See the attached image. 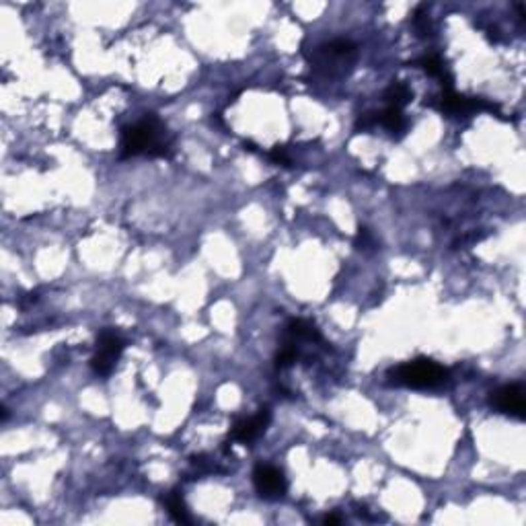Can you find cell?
Returning a JSON list of instances; mask_svg holds the SVG:
<instances>
[{
    "label": "cell",
    "mask_w": 526,
    "mask_h": 526,
    "mask_svg": "<svg viewBox=\"0 0 526 526\" xmlns=\"http://www.w3.org/2000/svg\"><path fill=\"white\" fill-rule=\"evenodd\" d=\"M169 140H167V128L161 124L159 117L153 113L146 115L144 119L136 121L134 126L124 128L121 132V157H138V155H148V157H169Z\"/></svg>",
    "instance_id": "6da1fadb"
},
{
    "label": "cell",
    "mask_w": 526,
    "mask_h": 526,
    "mask_svg": "<svg viewBox=\"0 0 526 526\" xmlns=\"http://www.w3.org/2000/svg\"><path fill=\"white\" fill-rule=\"evenodd\" d=\"M448 372L438 362L428 358H418L405 364H399L389 372L391 382L409 387V389H436L446 380Z\"/></svg>",
    "instance_id": "7a4b0ae2"
},
{
    "label": "cell",
    "mask_w": 526,
    "mask_h": 526,
    "mask_svg": "<svg viewBox=\"0 0 526 526\" xmlns=\"http://www.w3.org/2000/svg\"><path fill=\"white\" fill-rule=\"evenodd\" d=\"M121 351H124V340L115 331H111V329L101 331L97 335V351L90 358L92 372L99 376H109L111 370L115 368V362L119 360Z\"/></svg>",
    "instance_id": "3957f363"
},
{
    "label": "cell",
    "mask_w": 526,
    "mask_h": 526,
    "mask_svg": "<svg viewBox=\"0 0 526 526\" xmlns=\"http://www.w3.org/2000/svg\"><path fill=\"white\" fill-rule=\"evenodd\" d=\"M253 485L255 491L263 500H280L284 498L288 483L284 479V473L271 465H257L253 471Z\"/></svg>",
    "instance_id": "277c9868"
},
{
    "label": "cell",
    "mask_w": 526,
    "mask_h": 526,
    "mask_svg": "<svg viewBox=\"0 0 526 526\" xmlns=\"http://www.w3.org/2000/svg\"><path fill=\"white\" fill-rule=\"evenodd\" d=\"M440 109L446 115H471L475 111H496V105L487 103L485 99L465 97L454 92L452 88H446L440 97Z\"/></svg>",
    "instance_id": "5b68a950"
},
{
    "label": "cell",
    "mask_w": 526,
    "mask_h": 526,
    "mask_svg": "<svg viewBox=\"0 0 526 526\" xmlns=\"http://www.w3.org/2000/svg\"><path fill=\"white\" fill-rule=\"evenodd\" d=\"M491 405L504 416H510L514 420H525L526 403L523 387L520 384L500 387L496 393H491Z\"/></svg>",
    "instance_id": "8992f818"
},
{
    "label": "cell",
    "mask_w": 526,
    "mask_h": 526,
    "mask_svg": "<svg viewBox=\"0 0 526 526\" xmlns=\"http://www.w3.org/2000/svg\"><path fill=\"white\" fill-rule=\"evenodd\" d=\"M269 422H271V411H269V407H262L253 418H249V420H239V422L235 424L233 432H231V438L237 440V442H243V444L253 442V440L260 438L263 432L267 430Z\"/></svg>",
    "instance_id": "52a82bcc"
},
{
    "label": "cell",
    "mask_w": 526,
    "mask_h": 526,
    "mask_svg": "<svg viewBox=\"0 0 526 526\" xmlns=\"http://www.w3.org/2000/svg\"><path fill=\"white\" fill-rule=\"evenodd\" d=\"M286 333H288V344L321 342V333L317 331V327L309 321H302V319H292L286 327Z\"/></svg>",
    "instance_id": "ba28073f"
},
{
    "label": "cell",
    "mask_w": 526,
    "mask_h": 526,
    "mask_svg": "<svg viewBox=\"0 0 526 526\" xmlns=\"http://www.w3.org/2000/svg\"><path fill=\"white\" fill-rule=\"evenodd\" d=\"M165 506L169 510V516L179 523V525H187L191 523V516H189V510H187V504L183 500V496L179 494V489H173L167 498H165Z\"/></svg>",
    "instance_id": "9c48e42d"
},
{
    "label": "cell",
    "mask_w": 526,
    "mask_h": 526,
    "mask_svg": "<svg viewBox=\"0 0 526 526\" xmlns=\"http://www.w3.org/2000/svg\"><path fill=\"white\" fill-rule=\"evenodd\" d=\"M413 97L411 88L407 87L405 83H393L391 87L384 90V101H387V107H397V109H403L409 99Z\"/></svg>",
    "instance_id": "30bf717a"
},
{
    "label": "cell",
    "mask_w": 526,
    "mask_h": 526,
    "mask_svg": "<svg viewBox=\"0 0 526 526\" xmlns=\"http://www.w3.org/2000/svg\"><path fill=\"white\" fill-rule=\"evenodd\" d=\"M378 115V126L387 128L389 132H403L405 130V115H403V109H397V107H387L384 111L376 113Z\"/></svg>",
    "instance_id": "8fae6325"
},
{
    "label": "cell",
    "mask_w": 526,
    "mask_h": 526,
    "mask_svg": "<svg viewBox=\"0 0 526 526\" xmlns=\"http://www.w3.org/2000/svg\"><path fill=\"white\" fill-rule=\"evenodd\" d=\"M418 66H420L424 72H428L430 77H436L440 81H444L442 85H446V88H450L452 79H450V75L446 72V68H444V64H442V60H440L438 56H424V58L418 60Z\"/></svg>",
    "instance_id": "7c38bea8"
},
{
    "label": "cell",
    "mask_w": 526,
    "mask_h": 526,
    "mask_svg": "<svg viewBox=\"0 0 526 526\" xmlns=\"http://www.w3.org/2000/svg\"><path fill=\"white\" fill-rule=\"evenodd\" d=\"M296 355H298V353H296L294 344H288V342H286L284 348L277 351V355H275V366L282 368V370H284V368H290V366L296 362Z\"/></svg>",
    "instance_id": "4fadbf2b"
},
{
    "label": "cell",
    "mask_w": 526,
    "mask_h": 526,
    "mask_svg": "<svg viewBox=\"0 0 526 526\" xmlns=\"http://www.w3.org/2000/svg\"><path fill=\"white\" fill-rule=\"evenodd\" d=\"M413 25H416V29L420 31V35H432V23H430L428 12H426L424 6H420V8L416 10V14H413Z\"/></svg>",
    "instance_id": "5bb4252c"
},
{
    "label": "cell",
    "mask_w": 526,
    "mask_h": 526,
    "mask_svg": "<svg viewBox=\"0 0 526 526\" xmlns=\"http://www.w3.org/2000/svg\"><path fill=\"white\" fill-rule=\"evenodd\" d=\"M269 161H273L275 165H284V167H290V165H292V159H290L286 146H273V148L269 150Z\"/></svg>",
    "instance_id": "9a60e30c"
},
{
    "label": "cell",
    "mask_w": 526,
    "mask_h": 526,
    "mask_svg": "<svg viewBox=\"0 0 526 526\" xmlns=\"http://www.w3.org/2000/svg\"><path fill=\"white\" fill-rule=\"evenodd\" d=\"M372 245H374V239H372L370 231H368V228H360V231H358V237H355V247H358V249H368V247H372Z\"/></svg>",
    "instance_id": "2e32d148"
},
{
    "label": "cell",
    "mask_w": 526,
    "mask_h": 526,
    "mask_svg": "<svg viewBox=\"0 0 526 526\" xmlns=\"http://www.w3.org/2000/svg\"><path fill=\"white\" fill-rule=\"evenodd\" d=\"M323 523H325V525H340V523H342V518H340V516H335V514H327V516L323 518Z\"/></svg>",
    "instance_id": "e0dca14e"
}]
</instances>
